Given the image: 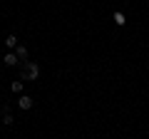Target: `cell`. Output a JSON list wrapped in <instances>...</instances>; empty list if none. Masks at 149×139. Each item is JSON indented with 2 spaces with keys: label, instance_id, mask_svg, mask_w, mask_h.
Listing matches in <instances>:
<instances>
[{
  "label": "cell",
  "instance_id": "5b68a950",
  "mask_svg": "<svg viewBox=\"0 0 149 139\" xmlns=\"http://www.w3.org/2000/svg\"><path fill=\"white\" fill-rule=\"evenodd\" d=\"M15 55H17L20 62H22V60H27V47H25V45H17V47H15Z\"/></svg>",
  "mask_w": 149,
  "mask_h": 139
},
{
  "label": "cell",
  "instance_id": "8992f818",
  "mask_svg": "<svg viewBox=\"0 0 149 139\" xmlns=\"http://www.w3.org/2000/svg\"><path fill=\"white\" fill-rule=\"evenodd\" d=\"M17 45H20V42H17V38H15V35H8V38H5V47H10V50H15Z\"/></svg>",
  "mask_w": 149,
  "mask_h": 139
},
{
  "label": "cell",
  "instance_id": "7a4b0ae2",
  "mask_svg": "<svg viewBox=\"0 0 149 139\" xmlns=\"http://www.w3.org/2000/svg\"><path fill=\"white\" fill-rule=\"evenodd\" d=\"M32 104H35V99H32L30 95H20V99H17V107H20L22 112H27V109H32Z\"/></svg>",
  "mask_w": 149,
  "mask_h": 139
},
{
  "label": "cell",
  "instance_id": "6da1fadb",
  "mask_svg": "<svg viewBox=\"0 0 149 139\" xmlns=\"http://www.w3.org/2000/svg\"><path fill=\"white\" fill-rule=\"evenodd\" d=\"M20 80H30V82L40 80V65L32 62V60H22L20 62Z\"/></svg>",
  "mask_w": 149,
  "mask_h": 139
},
{
  "label": "cell",
  "instance_id": "52a82bcc",
  "mask_svg": "<svg viewBox=\"0 0 149 139\" xmlns=\"http://www.w3.org/2000/svg\"><path fill=\"white\" fill-rule=\"evenodd\" d=\"M114 25H119V27L127 25V17H124V13H114Z\"/></svg>",
  "mask_w": 149,
  "mask_h": 139
},
{
  "label": "cell",
  "instance_id": "ba28073f",
  "mask_svg": "<svg viewBox=\"0 0 149 139\" xmlns=\"http://www.w3.org/2000/svg\"><path fill=\"white\" fill-rule=\"evenodd\" d=\"M13 122H15V119H13V114H10V112H5V117H3V124H5V127H13Z\"/></svg>",
  "mask_w": 149,
  "mask_h": 139
},
{
  "label": "cell",
  "instance_id": "277c9868",
  "mask_svg": "<svg viewBox=\"0 0 149 139\" xmlns=\"http://www.w3.org/2000/svg\"><path fill=\"white\" fill-rule=\"evenodd\" d=\"M10 92L13 95H22V80H13L10 82Z\"/></svg>",
  "mask_w": 149,
  "mask_h": 139
},
{
  "label": "cell",
  "instance_id": "3957f363",
  "mask_svg": "<svg viewBox=\"0 0 149 139\" xmlns=\"http://www.w3.org/2000/svg\"><path fill=\"white\" fill-rule=\"evenodd\" d=\"M3 62H5L8 67H15V65L20 62V60H17V55H15V52H8L5 57H3Z\"/></svg>",
  "mask_w": 149,
  "mask_h": 139
}]
</instances>
